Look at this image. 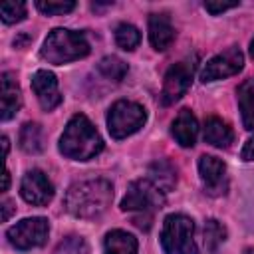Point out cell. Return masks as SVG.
Instances as JSON below:
<instances>
[{
    "mask_svg": "<svg viewBox=\"0 0 254 254\" xmlns=\"http://www.w3.org/2000/svg\"><path fill=\"white\" fill-rule=\"evenodd\" d=\"M101 149L103 139L93 123L83 113L73 115L60 137V153L73 161H89L99 155Z\"/></svg>",
    "mask_w": 254,
    "mask_h": 254,
    "instance_id": "obj_2",
    "label": "cell"
},
{
    "mask_svg": "<svg viewBox=\"0 0 254 254\" xmlns=\"http://www.w3.org/2000/svg\"><path fill=\"white\" fill-rule=\"evenodd\" d=\"M18 143H20V149L30 153V155H36V153L44 151V131H42V127L38 123L22 125Z\"/></svg>",
    "mask_w": 254,
    "mask_h": 254,
    "instance_id": "obj_20",
    "label": "cell"
},
{
    "mask_svg": "<svg viewBox=\"0 0 254 254\" xmlns=\"http://www.w3.org/2000/svg\"><path fill=\"white\" fill-rule=\"evenodd\" d=\"M161 246L165 254H196L194 222L187 214H169L161 228Z\"/></svg>",
    "mask_w": 254,
    "mask_h": 254,
    "instance_id": "obj_5",
    "label": "cell"
},
{
    "mask_svg": "<svg viewBox=\"0 0 254 254\" xmlns=\"http://www.w3.org/2000/svg\"><path fill=\"white\" fill-rule=\"evenodd\" d=\"M2 145H4V155H8V137H2Z\"/></svg>",
    "mask_w": 254,
    "mask_h": 254,
    "instance_id": "obj_31",
    "label": "cell"
},
{
    "mask_svg": "<svg viewBox=\"0 0 254 254\" xmlns=\"http://www.w3.org/2000/svg\"><path fill=\"white\" fill-rule=\"evenodd\" d=\"M244 65V56L242 52L232 46L228 50H224L222 54L210 58L204 67L200 69V79L206 83V81H216V79H224V77H230L234 73H238Z\"/></svg>",
    "mask_w": 254,
    "mask_h": 254,
    "instance_id": "obj_9",
    "label": "cell"
},
{
    "mask_svg": "<svg viewBox=\"0 0 254 254\" xmlns=\"http://www.w3.org/2000/svg\"><path fill=\"white\" fill-rule=\"evenodd\" d=\"M192 64L189 62H179L173 64L163 79V89H161V103L163 105H173L177 103L190 87L192 83Z\"/></svg>",
    "mask_w": 254,
    "mask_h": 254,
    "instance_id": "obj_8",
    "label": "cell"
},
{
    "mask_svg": "<svg viewBox=\"0 0 254 254\" xmlns=\"http://www.w3.org/2000/svg\"><path fill=\"white\" fill-rule=\"evenodd\" d=\"M149 181L163 192H169L177 185V169L167 159H159L149 165Z\"/></svg>",
    "mask_w": 254,
    "mask_h": 254,
    "instance_id": "obj_19",
    "label": "cell"
},
{
    "mask_svg": "<svg viewBox=\"0 0 254 254\" xmlns=\"http://www.w3.org/2000/svg\"><path fill=\"white\" fill-rule=\"evenodd\" d=\"M226 240V228L216 220V218H208L204 222V246L210 254H216L218 246Z\"/></svg>",
    "mask_w": 254,
    "mask_h": 254,
    "instance_id": "obj_22",
    "label": "cell"
},
{
    "mask_svg": "<svg viewBox=\"0 0 254 254\" xmlns=\"http://www.w3.org/2000/svg\"><path fill=\"white\" fill-rule=\"evenodd\" d=\"M171 133L181 147H192L196 143V135H198L196 117L189 109H181L171 125Z\"/></svg>",
    "mask_w": 254,
    "mask_h": 254,
    "instance_id": "obj_14",
    "label": "cell"
},
{
    "mask_svg": "<svg viewBox=\"0 0 254 254\" xmlns=\"http://www.w3.org/2000/svg\"><path fill=\"white\" fill-rule=\"evenodd\" d=\"M250 56L254 58V38H252V42H250Z\"/></svg>",
    "mask_w": 254,
    "mask_h": 254,
    "instance_id": "obj_32",
    "label": "cell"
},
{
    "mask_svg": "<svg viewBox=\"0 0 254 254\" xmlns=\"http://www.w3.org/2000/svg\"><path fill=\"white\" fill-rule=\"evenodd\" d=\"M48 234H50V222L44 216H32L10 226L6 238L18 250H32L42 246L48 240Z\"/></svg>",
    "mask_w": 254,
    "mask_h": 254,
    "instance_id": "obj_7",
    "label": "cell"
},
{
    "mask_svg": "<svg viewBox=\"0 0 254 254\" xmlns=\"http://www.w3.org/2000/svg\"><path fill=\"white\" fill-rule=\"evenodd\" d=\"M175 40V28L167 14L149 16V42L157 52H165Z\"/></svg>",
    "mask_w": 254,
    "mask_h": 254,
    "instance_id": "obj_13",
    "label": "cell"
},
{
    "mask_svg": "<svg viewBox=\"0 0 254 254\" xmlns=\"http://www.w3.org/2000/svg\"><path fill=\"white\" fill-rule=\"evenodd\" d=\"M236 99L242 115V125L244 129L252 131L254 129V77L244 79L238 89H236Z\"/></svg>",
    "mask_w": 254,
    "mask_h": 254,
    "instance_id": "obj_18",
    "label": "cell"
},
{
    "mask_svg": "<svg viewBox=\"0 0 254 254\" xmlns=\"http://www.w3.org/2000/svg\"><path fill=\"white\" fill-rule=\"evenodd\" d=\"M0 81H2V113H0V117H2V121H8L22 107V95H20L18 81L12 71H4Z\"/></svg>",
    "mask_w": 254,
    "mask_h": 254,
    "instance_id": "obj_15",
    "label": "cell"
},
{
    "mask_svg": "<svg viewBox=\"0 0 254 254\" xmlns=\"http://www.w3.org/2000/svg\"><path fill=\"white\" fill-rule=\"evenodd\" d=\"M97 71H99L101 75H105L107 79L121 81V79L127 75V64H125L123 60H119L117 56H105V58L99 60Z\"/></svg>",
    "mask_w": 254,
    "mask_h": 254,
    "instance_id": "obj_21",
    "label": "cell"
},
{
    "mask_svg": "<svg viewBox=\"0 0 254 254\" xmlns=\"http://www.w3.org/2000/svg\"><path fill=\"white\" fill-rule=\"evenodd\" d=\"M54 254H89V246H87V242L81 236L71 234V236H65L58 244Z\"/></svg>",
    "mask_w": 254,
    "mask_h": 254,
    "instance_id": "obj_24",
    "label": "cell"
},
{
    "mask_svg": "<svg viewBox=\"0 0 254 254\" xmlns=\"http://www.w3.org/2000/svg\"><path fill=\"white\" fill-rule=\"evenodd\" d=\"M40 54L48 64L62 65L85 58L89 54V42L81 32L56 28L48 34Z\"/></svg>",
    "mask_w": 254,
    "mask_h": 254,
    "instance_id": "obj_4",
    "label": "cell"
},
{
    "mask_svg": "<svg viewBox=\"0 0 254 254\" xmlns=\"http://www.w3.org/2000/svg\"><path fill=\"white\" fill-rule=\"evenodd\" d=\"M20 192L26 202L34 206H46L54 198V185L40 169H32L24 175Z\"/></svg>",
    "mask_w": 254,
    "mask_h": 254,
    "instance_id": "obj_10",
    "label": "cell"
},
{
    "mask_svg": "<svg viewBox=\"0 0 254 254\" xmlns=\"http://www.w3.org/2000/svg\"><path fill=\"white\" fill-rule=\"evenodd\" d=\"M36 8L42 12V14H48V16H60V14H67L75 8V2L73 0H38L36 2Z\"/></svg>",
    "mask_w": 254,
    "mask_h": 254,
    "instance_id": "obj_25",
    "label": "cell"
},
{
    "mask_svg": "<svg viewBox=\"0 0 254 254\" xmlns=\"http://www.w3.org/2000/svg\"><path fill=\"white\" fill-rule=\"evenodd\" d=\"M137 238L127 230H111L103 240V254H137Z\"/></svg>",
    "mask_w": 254,
    "mask_h": 254,
    "instance_id": "obj_17",
    "label": "cell"
},
{
    "mask_svg": "<svg viewBox=\"0 0 254 254\" xmlns=\"http://www.w3.org/2000/svg\"><path fill=\"white\" fill-rule=\"evenodd\" d=\"M0 208H2V220H4V222H6V220L10 218V214L16 210L14 202H12V200H8V198H4V200H2V206H0Z\"/></svg>",
    "mask_w": 254,
    "mask_h": 254,
    "instance_id": "obj_29",
    "label": "cell"
},
{
    "mask_svg": "<svg viewBox=\"0 0 254 254\" xmlns=\"http://www.w3.org/2000/svg\"><path fill=\"white\" fill-rule=\"evenodd\" d=\"M139 42H141V34H139V30H137L133 24L123 22V24H119V26L115 28V44H117L121 50L133 52V50L139 46Z\"/></svg>",
    "mask_w": 254,
    "mask_h": 254,
    "instance_id": "obj_23",
    "label": "cell"
},
{
    "mask_svg": "<svg viewBox=\"0 0 254 254\" xmlns=\"http://www.w3.org/2000/svg\"><path fill=\"white\" fill-rule=\"evenodd\" d=\"M240 157H242V161H254V137H250V139L244 143Z\"/></svg>",
    "mask_w": 254,
    "mask_h": 254,
    "instance_id": "obj_28",
    "label": "cell"
},
{
    "mask_svg": "<svg viewBox=\"0 0 254 254\" xmlns=\"http://www.w3.org/2000/svg\"><path fill=\"white\" fill-rule=\"evenodd\" d=\"M113 200V185L107 179H87L73 183L64 198L65 210L77 218H95L103 214Z\"/></svg>",
    "mask_w": 254,
    "mask_h": 254,
    "instance_id": "obj_1",
    "label": "cell"
},
{
    "mask_svg": "<svg viewBox=\"0 0 254 254\" xmlns=\"http://www.w3.org/2000/svg\"><path fill=\"white\" fill-rule=\"evenodd\" d=\"M244 254H254V248H246V250H244Z\"/></svg>",
    "mask_w": 254,
    "mask_h": 254,
    "instance_id": "obj_33",
    "label": "cell"
},
{
    "mask_svg": "<svg viewBox=\"0 0 254 254\" xmlns=\"http://www.w3.org/2000/svg\"><path fill=\"white\" fill-rule=\"evenodd\" d=\"M198 175L204 185V190L212 196H220L226 192V165L212 155H202L198 159Z\"/></svg>",
    "mask_w": 254,
    "mask_h": 254,
    "instance_id": "obj_11",
    "label": "cell"
},
{
    "mask_svg": "<svg viewBox=\"0 0 254 254\" xmlns=\"http://www.w3.org/2000/svg\"><path fill=\"white\" fill-rule=\"evenodd\" d=\"M8 187H10V173L4 171V185H2V190H8Z\"/></svg>",
    "mask_w": 254,
    "mask_h": 254,
    "instance_id": "obj_30",
    "label": "cell"
},
{
    "mask_svg": "<svg viewBox=\"0 0 254 254\" xmlns=\"http://www.w3.org/2000/svg\"><path fill=\"white\" fill-rule=\"evenodd\" d=\"M0 16L4 24H16L26 18V4L24 2H4L0 6Z\"/></svg>",
    "mask_w": 254,
    "mask_h": 254,
    "instance_id": "obj_26",
    "label": "cell"
},
{
    "mask_svg": "<svg viewBox=\"0 0 254 254\" xmlns=\"http://www.w3.org/2000/svg\"><path fill=\"white\" fill-rule=\"evenodd\" d=\"M32 89L44 111H52L62 103V93L58 89V77L48 69H38L32 75Z\"/></svg>",
    "mask_w": 254,
    "mask_h": 254,
    "instance_id": "obj_12",
    "label": "cell"
},
{
    "mask_svg": "<svg viewBox=\"0 0 254 254\" xmlns=\"http://www.w3.org/2000/svg\"><path fill=\"white\" fill-rule=\"evenodd\" d=\"M204 141L212 147L218 149H226L232 141H234V133L228 127L226 121H222L220 117H208L204 121Z\"/></svg>",
    "mask_w": 254,
    "mask_h": 254,
    "instance_id": "obj_16",
    "label": "cell"
},
{
    "mask_svg": "<svg viewBox=\"0 0 254 254\" xmlns=\"http://www.w3.org/2000/svg\"><path fill=\"white\" fill-rule=\"evenodd\" d=\"M165 192L155 187L149 179L133 181L127 187V192L121 200V210L133 214V224L141 230H149L153 222V214L163 208Z\"/></svg>",
    "mask_w": 254,
    "mask_h": 254,
    "instance_id": "obj_3",
    "label": "cell"
},
{
    "mask_svg": "<svg viewBox=\"0 0 254 254\" xmlns=\"http://www.w3.org/2000/svg\"><path fill=\"white\" fill-rule=\"evenodd\" d=\"M236 6H238V2H204V10L210 12L212 16H218V14H222L230 8H236Z\"/></svg>",
    "mask_w": 254,
    "mask_h": 254,
    "instance_id": "obj_27",
    "label": "cell"
},
{
    "mask_svg": "<svg viewBox=\"0 0 254 254\" xmlns=\"http://www.w3.org/2000/svg\"><path fill=\"white\" fill-rule=\"evenodd\" d=\"M145 121H147L145 107L129 99L115 101L107 113V129L113 139H125L137 133L145 125Z\"/></svg>",
    "mask_w": 254,
    "mask_h": 254,
    "instance_id": "obj_6",
    "label": "cell"
}]
</instances>
